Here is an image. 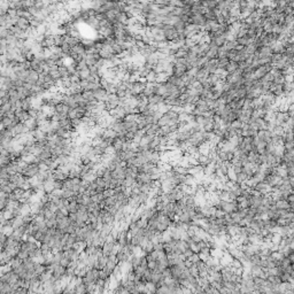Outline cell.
<instances>
[{
    "mask_svg": "<svg viewBox=\"0 0 294 294\" xmlns=\"http://www.w3.org/2000/svg\"><path fill=\"white\" fill-rule=\"evenodd\" d=\"M105 104H106L107 109L111 111V109H114V108L118 107V106L121 105V98L118 97L116 93H108L107 99L105 101Z\"/></svg>",
    "mask_w": 294,
    "mask_h": 294,
    "instance_id": "obj_1",
    "label": "cell"
},
{
    "mask_svg": "<svg viewBox=\"0 0 294 294\" xmlns=\"http://www.w3.org/2000/svg\"><path fill=\"white\" fill-rule=\"evenodd\" d=\"M40 171V168H39V163L37 162H32V163H29L28 167L24 169V171H23V175H24L27 178H32V177H35L38 175V173Z\"/></svg>",
    "mask_w": 294,
    "mask_h": 294,
    "instance_id": "obj_2",
    "label": "cell"
},
{
    "mask_svg": "<svg viewBox=\"0 0 294 294\" xmlns=\"http://www.w3.org/2000/svg\"><path fill=\"white\" fill-rule=\"evenodd\" d=\"M254 190H256L259 193L263 194V195H268V194L271 193V191H272V187L270 186L269 184H266L264 180L263 182H260V183H257L255 185V187H254Z\"/></svg>",
    "mask_w": 294,
    "mask_h": 294,
    "instance_id": "obj_3",
    "label": "cell"
},
{
    "mask_svg": "<svg viewBox=\"0 0 294 294\" xmlns=\"http://www.w3.org/2000/svg\"><path fill=\"white\" fill-rule=\"evenodd\" d=\"M24 191L25 190H23L21 187H18V188H15L12 193L8 194V199H9V200H16V201L22 200V199L24 198Z\"/></svg>",
    "mask_w": 294,
    "mask_h": 294,
    "instance_id": "obj_4",
    "label": "cell"
},
{
    "mask_svg": "<svg viewBox=\"0 0 294 294\" xmlns=\"http://www.w3.org/2000/svg\"><path fill=\"white\" fill-rule=\"evenodd\" d=\"M136 180L140 184H147V183H151L153 180V178L148 173H139L137 178H136Z\"/></svg>",
    "mask_w": 294,
    "mask_h": 294,
    "instance_id": "obj_5",
    "label": "cell"
},
{
    "mask_svg": "<svg viewBox=\"0 0 294 294\" xmlns=\"http://www.w3.org/2000/svg\"><path fill=\"white\" fill-rule=\"evenodd\" d=\"M275 207L279 210H285V209H291V204L286 199H279L275 202Z\"/></svg>",
    "mask_w": 294,
    "mask_h": 294,
    "instance_id": "obj_6",
    "label": "cell"
},
{
    "mask_svg": "<svg viewBox=\"0 0 294 294\" xmlns=\"http://www.w3.org/2000/svg\"><path fill=\"white\" fill-rule=\"evenodd\" d=\"M107 261H108V256L105 255V254H102L101 256H99V257H98L94 268H97V269H99V270L104 269L105 266H106V264H107Z\"/></svg>",
    "mask_w": 294,
    "mask_h": 294,
    "instance_id": "obj_7",
    "label": "cell"
},
{
    "mask_svg": "<svg viewBox=\"0 0 294 294\" xmlns=\"http://www.w3.org/2000/svg\"><path fill=\"white\" fill-rule=\"evenodd\" d=\"M156 288H157V286L155 284L152 283V281H147L142 293H156Z\"/></svg>",
    "mask_w": 294,
    "mask_h": 294,
    "instance_id": "obj_8",
    "label": "cell"
},
{
    "mask_svg": "<svg viewBox=\"0 0 294 294\" xmlns=\"http://www.w3.org/2000/svg\"><path fill=\"white\" fill-rule=\"evenodd\" d=\"M68 210H69V213H77V211L80 210V204H78L75 199L69 200V207H68Z\"/></svg>",
    "mask_w": 294,
    "mask_h": 294,
    "instance_id": "obj_9",
    "label": "cell"
},
{
    "mask_svg": "<svg viewBox=\"0 0 294 294\" xmlns=\"http://www.w3.org/2000/svg\"><path fill=\"white\" fill-rule=\"evenodd\" d=\"M249 179L248 175L242 170V171H240V173H237V179H235V182H238L239 184H242V183H246L247 180Z\"/></svg>",
    "mask_w": 294,
    "mask_h": 294,
    "instance_id": "obj_10",
    "label": "cell"
},
{
    "mask_svg": "<svg viewBox=\"0 0 294 294\" xmlns=\"http://www.w3.org/2000/svg\"><path fill=\"white\" fill-rule=\"evenodd\" d=\"M104 200H105L104 192H98V193L93 194V195L91 197V201H92V202H95V204H100V202H102Z\"/></svg>",
    "mask_w": 294,
    "mask_h": 294,
    "instance_id": "obj_11",
    "label": "cell"
},
{
    "mask_svg": "<svg viewBox=\"0 0 294 294\" xmlns=\"http://www.w3.org/2000/svg\"><path fill=\"white\" fill-rule=\"evenodd\" d=\"M46 225L49 226V228H56V223H58V219H56V214L53 215L52 217L49 218H46Z\"/></svg>",
    "mask_w": 294,
    "mask_h": 294,
    "instance_id": "obj_12",
    "label": "cell"
},
{
    "mask_svg": "<svg viewBox=\"0 0 294 294\" xmlns=\"http://www.w3.org/2000/svg\"><path fill=\"white\" fill-rule=\"evenodd\" d=\"M9 263H11V266H12V269H15V268H18L20 264L23 263V260H22L21 257H18V256H14V257L11 260Z\"/></svg>",
    "mask_w": 294,
    "mask_h": 294,
    "instance_id": "obj_13",
    "label": "cell"
},
{
    "mask_svg": "<svg viewBox=\"0 0 294 294\" xmlns=\"http://www.w3.org/2000/svg\"><path fill=\"white\" fill-rule=\"evenodd\" d=\"M142 249H144L145 254H149L151 252H153L154 250V244H153L152 240H148V241L146 242V245L142 247Z\"/></svg>",
    "mask_w": 294,
    "mask_h": 294,
    "instance_id": "obj_14",
    "label": "cell"
},
{
    "mask_svg": "<svg viewBox=\"0 0 294 294\" xmlns=\"http://www.w3.org/2000/svg\"><path fill=\"white\" fill-rule=\"evenodd\" d=\"M200 260H201V257H200V255H199V253H193L190 257H187V261H188L191 264H195V263H198Z\"/></svg>",
    "mask_w": 294,
    "mask_h": 294,
    "instance_id": "obj_15",
    "label": "cell"
},
{
    "mask_svg": "<svg viewBox=\"0 0 294 294\" xmlns=\"http://www.w3.org/2000/svg\"><path fill=\"white\" fill-rule=\"evenodd\" d=\"M188 270H190V273L194 277H199V269H198L197 264H190L188 266Z\"/></svg>",
    "mask_w": 294,
    "mask_h": 294,
    "instance_id": "obj_16",
    "label": "cell"
},
{
    "mask_svg": "<svg viewBox=\"0 0 294 294\" xmlns=\"http://www.w3.org/2000/svg\"><path fill=\"white\" fill-rule=\"evenodd\" d=\"M28 293H29V288L23 287V286L16 287L14 290V292H13V294H28Z\"/></svg>",
    "mask_w": 294,
    "mask_h": 294,
    "instance_id": "obj_17",
    "label": "cell"
},
{
    "mask_svg": "<svg viewBox=\"0 0 294 294\" xmlns=\"http://www.w3.org/2000/svg\"><path fill=\"white\" fill-rule=\"evenodd\" d=\"M71 262H73V261H71V260H70L69 257H68V256L64 254V255H63V257H62V260H61V262H60V264H62L63 266L68 268V266L71 264Z\"/></svg>",
    "mask_w": 294,
    "mask_h": 294,
    "instance_id": "obj_18",
    "label": "cell"
},
{
    "mask_svg": "<svg viewBox=\"0 0 294 294\" xmlns=\"http://www.w3.org/2000/svg\"><path fill=\"white\" fill-rule=\"evenodd\" d=\"M7 238H8L7 235H5V233H3V232H0V242H1V246H4L5 244H6Z\"/></svg>",
    "mask_w": 294,
    "mask_h": 294,
    "instance_id": "obj_19",
    "label": "cell"
},
{
    "mask_svg": "<svg viewBox=\"0 0 294 294\" xmlns=\"http://www.w3.org/2000/svg\"><path fill=\"white\" fill-rule=\"evenodd\" d=\"M104 195H105V198L114 195V190H113V188H106V190H104Z\"/></svg>",
    "mask_w": 294,
    "mask_h": 294,
    "instance_id": "obj_20",
    "label": "cell"
},
{
    "mask_svg": "<svg viewBox=\"0 0 294 294\" xmlns=\"http://www.w3.org/2000/svg\"><path fill=\"white\" fill-rule=\"evenodd\" d=\"M156 266H157V261L153 260V261H148V268L151 270H155Z\"/></svg>",
    "mask_w": 294,
    "mask_h": 294,
    "instance_id": "obj_21",
    "label": "cell"
},
{
    "mask_svg": "<svg viewBox=\"0 0 294 294\" xmlns=\"http://www.w3.org/2000/svg\"><path fill=\"white\" fill-rule=\"evenodd\" d=\"M287 257L291 260V262H292V264H293V263H294V249H292V250H291V253L288 254V255H287Z\"/></svg>",
    "mask_w": 294,
    "mask_h": 294,
    "instance_id": "obj_22",
    "label": "cell"
},
{
    "mask_svg": "<svg viewBox=\"0 0 294 294\" xmlns=\"http://www.w3.org/2000/svg\"><path fill=\"white\" fill-rule=\"evenodd\" d=\"M287 178H288V182L292 186V190L294 191V176H287Z\"/></svg>",
    "mask_w": 294,
    "mask_h": 294,
    "instance_id": "obj_23",
    "label": "cell"
}]
</instances>
